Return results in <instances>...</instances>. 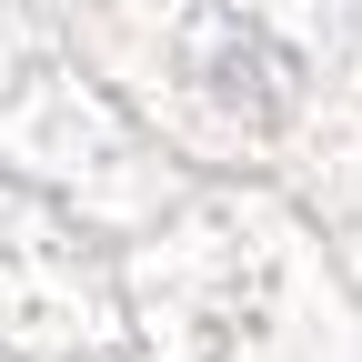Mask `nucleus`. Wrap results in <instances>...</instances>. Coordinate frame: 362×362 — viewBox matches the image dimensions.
I'll list each match as a JSON object with an SVG mask.
<instances>
[{
    "label": "nucleus",
    "mask_w": 362,
    "mask_h": 362,
    "mask_svg": "<svg viewBox=\"0 0 362 362\" xmlns=\"http://www.w3.org/2000/svg\"><path fill=\"white\" fill-rule=\"evenodd\" d=\"M282 171H292L282 192L302 202V221L342 262V282L362 292V51L322 81V101H312V121H302V141H292Z\"/></svg>",
    "instance_id": "nucleus-5"
},
{
    "label": "nucleus",
    "mask_w": 362,
    "mask_h": 362,
    "mask_svg": "<svg viewBox=\"0 0 362 362\" xmlns=\"http://www.w3.org/2000/svg\"><path fill=\"white\" fill-rule=\"evenodd\" d=\"M0 171L21 181V192H40V202H61L81 232H101L111 252L131 232H151L161 211L192 202V171H181L71 51H40L11 90H0Z\"/></svg>",
    "instance_id": "nucleus-3"
},
{
    "label": "nucleus",
    "mask_w": 362,
    "mask_h": 362,
    "mask_svg": "<svg viewBox=\"0 0 362 362\" xmlns=\"http://www.w3.org/2000/svg\"><path fill=\"white\" fill-rule=\"evenodd\" d=\"M131 362H362V292L272 181H192L121 242Z\"/></svg>",
    "instance_id": "nucleus-1"
},
{
    "label": "nucleus",
    "mask_w": 362,
    "mask_h": 362,
    "mask_svg": "<svg viewBox=\"0 0 362 362\" xmlns=\"http://www.w3.org/2000/svg\"><path fill=\"white\" fill-rule=\"evenodd\" d=\"M352 21H362V0H352Z\"/></svg>",
    "instance_id": "nucleus-8"
},
{
    "label": "nucleus",
    "mask_w": 362,
    "mask_h": 362,
    "mask_svg": "<svg viewBox=\"0 0 362 362\" xmlns=\"http://www.w3.org/2000/svg\"><path fill=\"white\" fill-rule=\"evenodd\" d=\"M61 51L192 181H272L322 101V71L232 0H61Z\"/></svg>",
    "instance_id": "nucleus-2"
},
{
    "label": "nucleus",
    "mask_w": 362,
    "mask_h": 362,
    "mask_svg": "<svg viewBox=\"0 0 362 362\" xmlns=\"http://www.w3.org/2000/svg\"><path fill=\"white\" fill-rule=\"evenodd\" d=\"M40 51H61V0H0V90H11Z\"/></svg>",
    "instance_id": "nucleus-7"
},
{
    "label": "nucleus",
    "mask_w": 362,
    "mask_h": 362,
    "mask_svg": "<svg viewBox=\"0 0 362 362\" xmlns=\"http://www.w3.org/2000/svg\"><path fill=\"white\" fill-rule=\"evenodd\" d=\"M242 21H262L272 40H282V51H302L312 71H342L352 51H362V21H352V0H232Z\"/></svg>",
    "instance_id": "nucleus-6"
},
{
    "label": "nucleus",
    "mask_w": 362,
    "mask_h": 362,
    "mask_svg": "<svg viewBox=\"0 0 362 362\" xmlns=\"http://www.w3.org/2000/svg\"><path fill=\"white\" fill-rule=\"evenodd\" d=\"M0 362H131L121 252L0 171Z\"/></svg>",
    "instance_id": "nucleus-4"
}]
</instances>
